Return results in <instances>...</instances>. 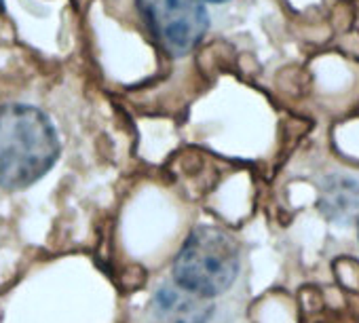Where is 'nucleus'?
<instances>
[{"instance_id": "1", "label": "nucleus", "mask_w": 359, "mask_h": 323, "mask_svg": "<svg viewBox=\"0 0 359 323\" xmlns=\"http://www.w3.org/2000/svg\"><path fill=\"white\" fill-rule=\"evenodd\" d=\"M62 139L53 118L26 102L0 104V188L26 191L57 163Z\"/></svg>"}, {"instance_id": "2", "label": "nucleus", "mask_w": 359, "mask_h": 323, "mask_svg": "<svg viewBox=\"0 0 359 323\" xmlns=\"http://www.w3.org/2000/svg\"><path fill=\"white\" fill-rule=\"evenodd\" d=\"M241 270V245L222 226L199 224L184 239L171 264L177 287L203 298L231 289Z\"/></svg>"}, {"instance_id": "3", "label": "nucleus", "mask_w": 359, "mask_h": 323, "mask_svg": "<svg viewBox=\"0 0 359 323\" xmlns=\"http://www.w3.org/2000/svg\"><path fill=\"white\" fill-rule=\"evenodd\" d=\"M154 41L173 57L189 55L210 30L203 0H135Z\"/></svg>"}, {"instance_id": "4", "label": "nucleus", "mask_w": 359, "mask_h": 323, "mask_svg": "<svg viewBox=\"0 0 359 323\" xmlns=\"http://www.w3.org/2000/svg\"><path fill=\"white\" fill-rule=\"evenodd\" d=\"M152 312L158 323H210L214 317L212 298L191 294L182 287L161 285L152 298Z\"/></svg>"}, {"instance_id": "5", "label": "nucleus", "mask_w": 359, "mask_h": 323, "mask_svg": "<svg viewBox=\"0 0 359 323\" xmlns=\"http://www.w3.org/2000/svg\"><path fill=\"white\" fill-rule=\"evenodd\" d=\"M353 186H355V182L342 180L338 186H332V191L325 193V197L330 199V203L325 205V209H327V212L334 209V212H332L334 218L338 216V212H348V214H351V209L355 207V203H357V199H359V193H357V191H351Z\"/></svg>"}, {"instance_id": "6", "label": "nucleus", "mask_w": 359, "mask_h": 323, "mask_svg": "<svg viewBox=\"0 0 359 323\" xmlns=\"http://www.w3.org/2000/svg\"><path fill=\"white\" fill-rule=\"evenodd\" d=\"M203 3H212V5H220V3H229V0H203Z\"/></svg>"}, {"instance_id": "7", "label": "nucleus", "mask_w": 359, "mask_h": 323, "mask_svg": "<svg viewBox=\"0 0 359 323\" xmlns=\"http://www.w3.org/2000/svg\"><path fill=\"white\" fill-rule=\"evenodd\" d=\"M5 9V0H0V11H3Z\"/></svg>"}, {"instance_id": "8", "label": "nucleus", "mask_w": 359, "mask_h": 323, "mask_svg": "<svg viewBox=\"0 0 359 323\" xmlns=\"http://www.w3.org/2000/svg\"><path fill=\"white\" fill-rule=\"evenodd\" d=\"M357 235H359V224H357Z\"/></svg>"}]
</instances>
